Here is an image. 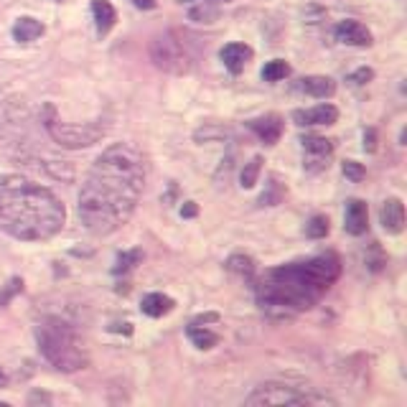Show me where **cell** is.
Wrapping results in <instances>:
<instances>
[{
  "label": "cell",
  "instance_id": "6da1fadb",
  "mask_svg": "<svg viewBox=\"0 0 407 407\" xmlns=\"http://www.w3.org/2000/svg\"><path fill=\"white\" fill-rule=\"evenodd\" d=\"M145 186V163L133 145L118 143L97 158L79 191V219L92 234L118 232L133 216Z\"/></svg>",
  "mask_w": 407,
  "mask_h": 407
},
{
  "label": "cell",
  "instance_id": "7a4b0ae2",
  "mask_svg": "<svg viewBox=\"0 0 407 407\" xmlns=\"http://www.w3.org/2000/svg\"><path fill=\"white\" fill-rule=\"evenodd\" d=\"M339 275L341 262L333 252H326L305 262L280 265L255 280L257 303L270 319H293L319 303L326 290L339 280Z\"/></svg>",
  "mask_w": 407,
  "mask_h": 407
},
{
  "label": "cell",
  "instance_id": "3957f363",
  "mask_svg": "<svg viewBox=\"0 0 407 407\" xmlns=\"http://www.w3.org/2000/svg\"><path fill=\"white\" fill-rule=\"evenodd\" d=\"M67 209L46 186L23 176H0V230L23 242H44L59 234Z\"/></svg>",
  "mask_w": 407,
  "mask_h": 407
},
{
  "label": "cell",
  "instance_id": "277c9868",
  "mask_svg": "<svg viewBox=\"0 0 407 407\" xmlns=\"http://www.w3.org/2000/svg\"><path fill=\"white\" fill-rule=\"evenodd\" d=\"M36 339L41 354L61 372H79L87 367V349L67 321L44 319L36 328Z\"/></svg>",
  "mask_w": 407,
  "mask_h": 407
},
{
  "label": "cell",
  "instance_id": "5b68a950",
  "mask_svg": "<svg viewBox=\"0 0 407 407\" xmlns=\"http://www.w3.org/2000/svg\"><path fill=\"white\" fill-rule=\"evenodd\" d=\"M41 118H44V127L49 130L54 141L64 145V148H89L95 145L99 138L104 135V122H84V125H67L61 122L54 104H44L41 110Z\"/></svg>",
  "mask_w": 407,
  "mask_h": 407
},
{
  "label": "cell",
  "instance_id": "8992f818",
  "mask_svg": "<svg viewBox=\"0 0 407 407\" xmlns=\"http://www.w3.org/2000/svg\"><path fill=\"white\" fill-rule=\"evenodd\" d=\"M244 405L257 407V405H293V407H305V405H336V400L326 397L319 392H305L298 387L280 385V382H267V385L257 387L255 392L244 400Z\"/></svg>",
  "mask_w": 407,
  "mask_h": 407
},
{
  "label": "cell",
  "instance_id": "52a82bcc",
  "mask_svg": "<svg viewBox=\"0 0 407 407\" xmlns=\"http://www.w3.org/2000/svg\"><path fill=\"white\" fill-rule=\"evenodd\" d=\"M150 59L156 61V67L163 72H170V74H186L193 69V54L189 51V44L184 38L168 31V33H161V36L153 38L150 44Z\"/></svg>",
  "mask_w": 407,
  "mask_h": 407
},
{
  "label": "cell",
  "instance_id": "ba28073f",
  "mask_svg": "<svg viewBox=\"0 0 407 407\" xmlns=\"http://www.w3.org/2000/svg\"><path fill=\"white\" fill-rule=\"evenodd\" d=\"M301 143H303V150H305V158H303L305 170L319 173V170L328 168V158H331V153H333L331 141H326L321 135H303Z\"/></svg>",
  "mask_w": 407,
  "mask_h": 407
},
{
  "label": "cell",
  "instance_id": "9c48e42d",
  "mask_svg": "<svg viewBox=\"0 0 407 407\" xmlns=\"http://www.w3.org/2000/svg\"><path fill=\"white\" fill-rule=\"evenodd\" d=\"M293 120H296L301 127H313V125H333L339 120V110L333 104H319V107H311V110H296L293 112Z\"/></svg>",
  "mask_w": 407,
  "mask_h": 407
},
{
  "label": "cell",
  "instance_id": "30bf717a",
  "mask_svg": "<svg viewBox=\"0 0 407 407\" xmlns=\"http://www.w3.org/2000/svg\"><path fill=\"white\" fill-rule=\"evenodd\" d=\"M369 227V212H367V204L362 199H349L346 201V214H344V230L349 234H364Z\"/></svg>",
  "mask_w": 407,
  "mask_h": 407
},
{
  "label": "cell",
  "instance_id": "8fae6325",
  "mask_svg": "<svg viewBox=\"0 0 407 407\" xmlns=\"http://www.w3.org/2000/svg\"><path fill=\"white\" fill-rule=\"evenodd\" d=\"M379 222L390 234H400L405 230V204L400 199H387L379 209Z\"/></svg>",
  "mask_w": 407,
  "mask_h": 407
},
{
  "label": "cell",
  "instance_id": "7c38bea8",
  "mask_svg": "<svg viewBox=\"0 0 407 407\" xmlns=\"http://www.w3.org/2000/svg\"><path fill=\"white\" fill-rule=\"evenodd\" d=\"M282 127L285 125H282L280 115H265V118L250 120V130L257 135L262 143H267V145H275V143L280 141Z\"/></svg>",
  "mask_w": 407,
  "mask_h": 407
},
{
  "label": "cell",
  "instance_id": "4fadbf2b",
  "mask_svg": "<svg viewBox=\"0 0 407 407\" xmlns=\"http://www.w3.org/2000/svg\"><path fill=\"white\" fill-rule=\"evenodd\" d=\"M336 41L346 46H369L372 44V33L369 29L359 21H341L336 26Z\"/></svg>",
  "mask_w": 407,
  "mask_h": 407
},
{
  "label": "cell",
  "instance_id": "5bb4252c",
  "mask_svg": "<svg viewBox=\"0 0 407 407\" xmlns=\"http://www.w3.org/2000/svg\"><path fill=\"white\" fill-rule=\"evenodd\" d=\"M252 49L247 44H227L219 51V56H222L224 67L230 69L232 74H239V72H244V67L252 61Z\"/></svg>",
  "mask_w": 407,
  "mask_h": 407
},
{
  "label": "cell",
  "instance_id": "9a60e30c",
  "mask_svg": "<svg viewBox=\"0 0 407 407\" xmlns=\"http://www.w3.org/2000/svg\"><path fill=\"white\" fill-rule=\"evenodd\" d=\"M44 36V23L36 21V18H18L13 26V38L18 44H31V41H36V38Z\"/></svg>",
  "mask_w": 407,
  "mask_h": 407
},
{
  "label": "cell",
  "instance_id": "2e32d148",
  "mask_svg": "<svg viewBox=\"0 0 407 407\" xmlns=\"http://www.w3.org/2000/svg\"><path fill=\"white\" fill-rule=\"evenodd\" d=\"M298 89L305 92V95L316 97V99H326V97H331L336 92V84L328 77H305V79H301Z\"/></svg>",
  "mask_w": 407,
  "mask_h": 407
},
{
  "label": "cell",
  "instance_id": "e0dca14e",
  "mask_svg": "<svg viewBox=\"0 0 407 407\" xmlns=\"http://www.w3.org/2000/svg\"><path fill=\"white\" fill-rule=\"evenodd\" d=\"M173 298L168 296H163V293H148V296L143 298V313L145 316H150V319H161V316H166V313L173 311Z\"/></svg>",
  "mask_w": 407,
  "mask_h": 407
},
{
  "label": "cell",
  "instance_id": "ac0fdd59",
  "mask_svg": "<svg viewBox=\"0 0 407 407\" xmlns=\"http://www.w3.org/2000/svg\"><path fill=\"white\" fill-rule=\"evenodd\" d=\"M92 15H95V23L99 33H107L115 26V21H118V13H115L110 0H92Z\"/></svg>",
  "mask_w": 407,
  "mask_h": 407
},
{
  "label": "cell",
  "instance_id": "d6986e66",
  "mask_svg": "<svg viewBox=\"0 0 407 407\" xmlns=\"http://www.w3.org/2000/svg\"><path fill=\"white\" fill-rule=\"evenodd\" d=\"M186 331H189V339L193 341V346H196V349H212V346H216V341H219V336H216L214 331L204 328L199 321L189 324V328H186Z\"/></svg>",
  "mask_w": 407,
  "mask_h": 407
},
{
  "label": "cell",
  "instance_id": "ffe728a7",
  "mask_svg": "<svg viewBox=\"0 0 407 407\" xmlns=\"http://www.w3.org/2000/svg\"><path fill=\"white\" fill-rule=\"evenodd\" d=\"M189 6H191V10H189L191 21L214 23L216 15H219V10H216V6L212 3V0H196V3H189Z\"/></svg>",
  "mask_w": 407,
  "mask_h": 407
},
{
  "label": "cell",
  "instance_id": "44dd1931",
  "mask_svg": "<svg viewBox=\"0 0 407 407\" xmlns=\"http://www.w3.org/2000/svg\"><path fill=\"white\" fill-rule=\"evenodd\" d=\"M143 262V250H130V252H120L118 260H115V267H112V273L115 275H125L130 273L135 265H141Z\"/></svg>",
  "mask_w": 407,
  "mask_h": 407
},
{
  "label": "cell",
  "instance_id": "7402d4cb",
  "mask_svg": "<svg viewBox=\"0 0 407 407\" xmlns=\"http://www.w3.org/2000/svg\"><path fill=\"white\" fill-rule=\"evenodd\" d=\"M282 196H285V186L278 184V178L270 176V184H267V191H262L260 196V207H275V204H280Z\"/></svg>",
  "mask_w": 407,
  "mask_h": 407
},
{
  "label": "cell",
  "instance_id": "603a6c76",
  "mask_svg": "<svg viewBox=\"0 0 407 407\" xmlns=\"http://www.w3.org/2000/svg\"><path fill=\"white\" fill-rule=\"evenodd\" d=\"M260 170H262V156H255L250 163H244L242 173H239V181H242L244 189H252V186L257 184Z\"/></svg>",
  "mask_w": 407,
  "mask_h": 407
},
{
  "label": "cell",
  "instance_id": "cb8c5ba5",
  "mask_svg": "<svg viewBox=\"0 0 407 407\" xmlns=\"http://www.w3.org/2000/svg\"><path fill=\"white\" fill-rule=\"evenodd\" d=\"M288 74H290V67L282 59L267 61L265 69H262V79L265 81H280V79H285Z\"/></svg>",
  "mask_w": 407,
  "mask_h": 407
},
{
  "label": "cell",
  "instance_id": "d4e9b609",
  "mask_svg": "<svg viewBox=\"0 0 407 407\" xmlns=\"http://www.w3.org/2000/svg\"><path fill=\"white\" fill-rule=\"evenodd\" d=\"M227 267H230L232 273H239V275H247V278H252L255 275V260L247 257V255H232L230 260H227Z\"/></svg>",
  "mask_w": 407,
  "mask_h": 407
},
{
  "label": "cell",
  "instance_id": "484cf974",
  "mask_svg": "<svg viewBox=\"0 0 407 407\" xmlns=\"http://www.w3.org/2000/svg\"><path fill=\"white\" fill-rule=\"evenodd\" d=\"M326 234H328V219L321 214L311 216V222L305 224V237L311 239H324Z\"/></svg>",
  "mask_w": 407,
  "mask_h": 407
},
{
  "label": "cell",
  "instance_id": "4316f807",
  "mask_svg": "<svg viewBox=\"0 0 407 407\" xmlns=\"http://www.w3.org/2000/svg\"><path fill=\"white\" fill-rule=\"evenodd\" d=\"M21 290H23V280H21V278H10V282L0 288V308H6V305L10 303V301H13V298L21 293Z\"/></svg>",
  "mask_w": 407,
  "mask_h": 407
},
{
  "label": "cell",
  "instance_id": "83f0119b",
  "mask_svg": "<svg viewBox=\"0 0 407 407\" xmlns=\"http://www.w3.org/2000/svg\"><path fill=\"white\" fill-rule=\"evenodd\" d=\"M344 176L349 178V181H354V184H359V181H364L367 178V170H364L362 163H356V161H344Z\"/></svg>",
  "mask_w": 407,
  "mask_h": 407
},
{
  "label": "cell",
  "instance_id": "f1b7e54d",
  "mask_svg": "<svg viewBox=\"0 0 407 407\" xmlns=\"http://www.w3.org/2000/svg\"><path fill=\"white\" fill-rule=\"evenodd\" d=\"M372 79H374V72H372L369 67L356 69L354 74L349 77V81H351V84H356V87H362V84H367V81H372Z\"/></svg>",
  "mask_w": 407,
  "mask_h": 407
},
{
  "label": "cell",
  "instance_id": "f546056e",
  "mask_svg": "<svg viewBox=\"0 0 407 407\" xmlns=\"http://www.w3.org/2000/svg\"><path fill=\"white\" fill-rule=\"evenodd\" d=\"M364 150H367V153H374V150H377V130H374V127H369V130L364 133Z\"/></svg>",
  "mask_w": 407,
  "mask_h": 407
},
{
  "label": "cell",
  "instance_id": "4dcf8cb0",
  "mask_svg": "<svg viewBox=\"0 0 407 407\" xmlns=\"http://www.w3.org/2000/svg\"><path fill=\"white\" fill-rule=\"evenodd\" d=\"M196 214H199V207H196L193 201H186L184 209H181V216H186V219H193Z\"/></svg>",
  "mask_w": 407,
  "mask_h": 407
},
{
  "label": "cell",
  "instance_id": "1f68e13d",
  "mask_svg": "<svg viewBox=\"0 0 407 407\" xmlns=\"http://www.w3.org/2000/svg\"><path fill=\"white\" fill-rule=\"evenodd\" d=\"M135 8H141V10H153L156 8V0H133Z\"/></svg>",
  "mask_w": 407,
  "mask_h": 407
},
{
  "label": "cell",
  "instance_id": "d6a6232c",
  "mask_svg": "<svg viewBox=\"0 0 407 407\" xmlns=\"http://www.w3.org/2000/svg\"><path fill=\"white\" fill-rule=\"evenodd\" d=\"M112 331H122V333H133V328H130V324H112Z\"/></svg>",
  "mask_w": 407,
  "mask_h": 407
},
{
  "label": "cell",
  "instance_id": "836d02e7",
  "mask_svg": "<svg viewBox=\"0 0 407 407\" xmlns=\"http://www.w3.org/2000/svg\"><path fill=\"white\" fill-rule=\"evenodd\" d=\"M0 385H6V377H3V374H0Z\"/></svg>",
  "mask_w": 407,
  "mask_h": 407
},
{
  "label": "cell",
  "instance_id": "e575fe53",
  "mask_svg": "<svg viewBox=\"0 0 407 407\" xmlns=\"http://www.w3.org/2000/svg\"><path fill=\"white\" fill-rule=\"evenodd\" d=\"M178 3H196V0H178Z\"/></svg>",
  "mask_w": 407,
  "mask_h": 407
},
{
  "label": "cell",
  "instance_id": "d590c367",
  "mask_svg": "<svg viewBox=\"0 0 407 407\" xmlns=\"http://www.w3.org/2000/svg\"><path fill=\"white\" fill-rule=\"evenodd\" d=\"M222 3H230V0H222Z\"/></svg>",
  "mask_w": 407,
  "mask_h": 407
}]
</instances>
